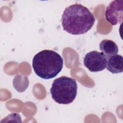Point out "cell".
Wrapping results in <instances>:
<instances>
[{"label":"cell","mask_w":123,"mask_h":123,"mask_svg":"<svg viewBox=\"0 0 123 123\" xmlns=\"http://www.w3.org/2000/svg\"><path fill=\"white\" fill-rule=\"evenodd\" d=\"M61 21L64 31L72 35H79L90 30L95 19L87 8L80 4H74L65 9Z\"/></svg>","instance_id":"obj_1"},{"label":"cell","mask_w":123,"mask_h":123,"mask_svg":"<svg viewBox=\"0 0 123 123\" xmlns=\"http://www.w3.org/2000/svg\"><path fill=\"white\" fill-rule=\"evenodd\" d=\"M63 61L57 52L49 49L43 50L36 54L32 61L36 74L44 79L56 77L62 71Z\"/></svg>","instance_id":"obj_2"},{"label":"cell","mask_w":123,"mask_h":123,"mask_svg":"<svg viewBox=\"0 0 123 123\" xmlns=\"http://www.w3.org/2000/svg\"><path fill=\"white\" fill-rule=\"evenodd\" d=\"M77 85L75 79L63 76L55 79L50 91L52 99L61 104L73 102L77 95Z\"/></svg>","instance_id":"obj_3"},{"label":"cell","mask_w":123,"mask_h":123,"mask_svg":"<svg viewBox=\"0 0 123 123\" xmlns=\"http://www.w3.org/2000/svg\"><path fill=\"white\" fill-rule=\"evenodd\" d=\"M107 60V58L102 52L92 51L85 55L84 64L90 72H99L106 68Z\"/></svg>","instance_id":"obj_4"},{"label":"cell","mask_w":123,"mask_h":123,"mask_svg":"<svg viewBox=\"0 0 123 123\" xmlns=\"http://www.w3.org/2000/svg\"><path fill=\"white\" fill-rule=\"evenodd\" d=\"M106 20L111 25L121 24L123 19V0L112 1L107 7L105 12Z\"/></svg>","instance_id":"obj_5"},{"label":"cell","mask_w":123,"mask_h":123,"mask_svg":"<svg viewBox=\"0 0 123 123\" xmlns=\"http://www.w3.org/2000/svg\"><path fill=\"white\" fill-rule=\"evenodd\" d=\"M107 69L112 74H118L123 71V59L121 55L116 54L107 58Z\"/></svg>","instance_id":"obj_6"},{"label":"cell","mask_w":123,"mask_h":123,"mask_svg":"<svg viewBox=\"0 0 123 123\" xmlns=\"http://www.w3.org/2000/svg\"><path fill=\"white\" fill-rule=\"evenodd\" d=\"M99 49L102 53L108 58L116 55L118 52L117 45L113 41L109 39H104L99 43Z\"/></svg>","instance_id":"obj_7"}]
</instances>
